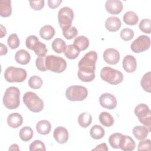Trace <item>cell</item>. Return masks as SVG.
<instances>
[{
  "instance_id": "12",
  "label": "cell",
  "mask_w": 151,
  "mask_h": 151,
  "mask_svg": "<svg viewBox=\"0 0 151 151\" xmlns=\"http://www.w3.org/2000/svg\"><path fill=\"white\" fill-rule=\"evenodd\" d=\"M103 57L104 61L111 65L117 64L120 60V55L119 52L115 48H107L103 52Z\"/></svg>"
},
{
  "instance_id": "40",
  "label": "cell",
  "mask_w": 151,
  "mask_h": 151,
  "mask_svg": "<svg viewBox=\"0 0 151 151\" xmlns=\"http://www.w3.org/2000/svg\"><path fill=\"white\" fill-rule=\"evenodd\" d=\"M63 34L64 37L67 40H71L76 37L78 34V31L74 27H71L70 28L63 30Z\"/></svg>"
},
{
  "instance_id": "49",
  "label": "cell",
  "mask_w": 151,
  "mask_h": 151,
  "mask_svg": "<svg viewBox=\"0 0 151 151\" xmlns=\"http://www.w3.org/2000/svg\"><path fill=\"white\" fill-rule=\"evenodd\" d=\"M9 150H19V148L17 144H12L9 147Z\"/></svg>"
},
{
  "instance_id": "4",
  "label": "cell",
  "mask_w": 151,
  "mask_h": 151,
  "mask_svg": "<svg viewBox=\"0 0 151 151\" xmlns=\"http://www.w3.org/2000/svg\"><path fill=\"white\" fill-rule=\"evenodd\" d=\"M45 65L48 70L56 73H63L67 67L66 61L63 58L54 55H45Z\"/></svg>"
},
{
  "instance_id": "21",
  "label": "cell",
  "mask_w": 151,
  "mask_h": 151,
  "mask_svg": "<svg viewBox=\"0 0 151 151\" xmlns=\"http://www.w3.org/2000/svg\"><path fill=\"white\" fill-rule=\"evenodd\" d=\"M132 132L136 139L142 140L147 136L150 132L146 126H136L133 127Z\"/></svg>"
},
{
  "instance_id": "8",
  "label": "cell",
  "mask_w": 151,
  "mask_h": 151,
  "mask_svg": "<svg viewBox=\"0 0 151 151\" xmlns=\"http://www.w3.org/2000/svg\"><path fill=\"white\" fill-rule=\"evenodd\" d=\"M65 94L68 100L79 101L86 99L88 95V90L86 87L82 86H71L67 88Z\"/></svg>"
},
{
  "instance_id": "32",
  "label": "cell",
  "mask_w": 151,
  "mask_h": 151,
  "mask_svg": "<svg viewBox=\"0 0 151 151\" xmlns=\"http://www.w3.org/2000/svg\"><path fill=\"white\" fill-rule=\"evenodd\" d=\"M34 135V132L32 129L29 126H25L21 129L19 133L20 139L24 142H27L30 140Z\"/></svg>"
},
{
  "instance_id": "38",
  "label": "cell",
  "mask_w": 151,
  "mask_h": 151,
  "mask_svg": "<svg viewBox=\"0 0 151 151\" xmlns=\"http://www.w3.org/2000/svg\"><path fill=\"white\" fill-rule=\"evenodd\" d=\"M120 35L123 40L125 41H128L131 40L133 38L134 31L130 28H125L120 31Z\"/></svg>"
},
{
  "instance_id": "46",
  "label": "cell",
  "mask_w": 151,
  "mask_h": 151,
  "mask_svg": "<svg viewBox=\"0 0 151 151\" xmlns=\"http://www.w3.org/2000/svg\"><path fill=\"white\" fill-rule=\"evenodd\" d=\"M92 150H108V148L107 146V145L106 143H101L97 146H96V147L94 149H92Z\"/></svg>"
},
{
  "instance_id": "30",
  "label": "cell",
  "mask_w": 151,
  "mask_h": 151,
  "mask_svg": "<svg viewBox=\"0 0 151 151\" xmlns=\"http://www.w3.org/2000/svg\"><path fill=\"white\" fill-rule=\"evenodd\" d=\"M90 134L91 137L96 140H99L103 138L105 134V131L101 126L94 125L90 129Z\"/></svg>"
},
{
  "instance_id": "47",
  "label": "cell",
  "mask_w": 151,
  "mask_h": 151,
  "mask_svg": "<svg viewBox=\"0 0 151 151\" xmlns=\"http://www.w3.org/2000/svg\"><path fill=\"white\" fill-rule=\"evenodd\" d=\"M8 52V48L5 45L2 43H1V48H0V55H5Z\"/></svg>"
},
{
  "instance_id": "28",
  "label": "cell",
  "mask_w": 151,
  "mask_h": 151,
  "mask_svg": "<svg viewBox=\"0 0 151 151\" xmlns=\"http://www.w3.org/2000/svg\"><path fill=\"white\" fill-rule=\"evenodd\" d=\"M92 122L91 115L87 112L81 113L78 117V124L83 128H86L90 126Z\"/></svg>"
},
{
  "instance_id": "11",
  "label": "cell",
  "mask_w": 151,
  "mask_h": 151,
  "mask_svg": "<svg viewBox=\"0 0 151 151\" xmlns=\"http://www.w3.org/2000/svg\"><path fill=\"white\" fill-rule=\"evenodd\" d=\"M99 103L103 108L112 110L117 106V101L114 96L110 93H103L99 97Z\"/></svg>"
},
{
  "instance_id": "18",
  "label": "cell",
  "mask_w": 151,
  "mask_h": 151,
  "mask_svg": "<svg viewBox=\"0 0 151 151\" xmlns=\"http://www.w3.org/2000/svg\"><path fill=\"white\" fill-rule=\"evenodd\" d=\"M15 60L19 64L26 65L31 60L30 54L26 50L21 49L17 51L15 54Z\"/></svg>"
},
{
  "instance_id": "27",
  "label": "cell",
  "mask_w": 151,
  "mask_h": 151,
  "mask_svg": "<svg viewBox=\"0 0 151 151\" xmlns=\"http://www.w3.org/2000/svg\"><path fill=\"white\" fill-rule=\"evenodd\" d=\"M51 47L54 51L58 54L64 52L66 49L67 45L65 41L60 38H55L51 44Z\"/></svg>"
},
{
  "instance_id": "45",
  "label": "cell",
  "mask_w": 151,
  "mask_h": 151,
  "mask_svg": "<svg viewBox=\"0 0 151 151\" xmlns=\"http://www.w3.org/2000/svg\"><path fill=\"white\" fill-rule=\"evenodd\" d=\"M62 2V0H48V5L51 9H55L58 7Z\"/></svg>"
},
{
  "instance_id": "43",
  "label": "cell",
  "mask_w": 151,
  "mask_h": 151,
  "mask_svg": "<svg viewBox=\"0 0 151 151\" xmlns=\"http://www.w3.org/2000/svg\"><path fill=\"white\" fill-rule=\"evenodd\" d=\"M29 5L31 7L35 10L40 11L43 8L44 6V0H39V1H29Z\"/></svg>"
},
{
  "instance_id": "39",
  "label": "cell",
  "mask_w": 151,
  "mask_h": 151,
  "mask_svg": "<svg viewBox=\"0 0 151 151\" xmlns=\"http://www.w3.org/2000/svg\"><path fill=\"white\" fill-rule=\"evenodd\" d=\"M29 150L30 151H35V150L45 151L46 149H45V146L44 143L42 141L40 140H35L30 144Z\"/></svg>"
},
{
  "instance_id": "16",
  "label": "cell",
  "mask_w": 151,
  "mask_h": 151,
  "mask_svg": "<svg viewBox=\"0 0 151 151\" xmlns=\"http://www.w3.org/2000/svg\"><path fill=\"white\" fill-rule=\"evenodd\" d=\"M122 26L120 19L116 17H110L107 18L105 22V27L107 30L110 32L117 31Z\"/></svg>"
},
{
  "instance_id": "2",
  "label": "cell",
  "mask_w": 151,
  "mask_h": 151,
  "mask_svg": "<svg viewBox=\"0 0 151 151\" xmlns=\"http://www.w3.org/2000/svg\"><path fill=\"white\" fill-rule=\"evenodd\" d=\"M20 91L18 88L14 86L7 88L3 96L4 105L10 110L15 109L20 104Z\"/></svg>"
},
{
  "instance_id": "7",
  "label": "cell",
  "mask_w": 151,
  "mask_h": 151,
  "mask_svg": "<svg viewBox=\"0 0 151 151\" xmlns=\"http://www.w3.org/2000/svg\"><path fill=\"white\" fill-rule=\"evenodd\" d=\"M134 114L139 122L145 125L150 132L151 129V111L147 105L144 103L137 104L134 109Z\"/></svg>"
},
{
  "instance_id": "1",
  "label": "cell",
  "mask_w": 151,
  "mask_h": 151,
  "mask_svg": "<svg viewBox=\"0 0 151 151\" xmlns=\"http://www.w3.org/2000/svg\"><path fill=\"white\" fill-rule=\"evenodd\" d=\"M97 60V53L95 51H90L79 61L77 76L81 81L90 82L94 79Z\"/></svg>"
},
{
  "instance_id": "26",
  "label": "cell",
  "mask_w": 151,
  "mask_h": 151,
  "mask_svg": "<svg viewBox=\"0 0 151 151\" xmlns=\"http://www.w3.org/2000/svg\"><path fill=\"white\" fill-rule=\"evenodd\" d=\"M124 22L129 25H134L137 24L139 21V17L133 11L126 12L123 17Z\"/></svg>"
},
{
  "instance_id": "14",
  "label": "cell",
  "mask_w": 151,
  "mask_h": 151,
  "mask_svg": "<svg viewBox=\"0 0 151 151\" xmlns=\"http://www.w3.org/2000/svg\"><path fill=\"white\" fill-rule=\"evenodd\" d=\"M53 136L57 142L60 144H64L68 139V132L66 128L63 126H58L54 129Z\"/></svg>"
},
{
  "instance_id": "22",
  "label": "cell",
  "mask_w": 151,
  "mask_h": 151,
  "mask_svg": "<svg viewBox=\"0 0 151 151\" xmlns=\"http://www.w3.org/2000/svg\"><path fill=\"white\" fill-rule=\"evenodd\" d=\"M51 129V124L49 121L47 120H42L39 121L36 124V130L37 132L42 135L48 134Z\"/></svg>"
},
{
  "instance_id": "31",
  "label": "cell",
  "mask_w": 151,
  "mask_h": 151,
  "mask_svg": "<svg viewBox=\"0 0 151 151\" xmlns=\"http://www.w3.org/2000/svg\"><path fill=\"white\" fill-rule=\"evenodd\" d=\"M64 52L65 56L67 58L70 60H74L78 56L80 50L74 44H69L67 46Z\"/></svg>"
},
{
  "instance_id": "23",
  "label": "cell",
  "mask_w": 151,
  "mask_h": 151,
  "mask_svg": "<svg viewBox=\"0 0 151 151\" xmlns=\"http://www.w3.org/2000/svg\"><path fill=\"white\" fill-rule=\"evenodd\" d=\"M12 14L11 1L10 0L0 1V15L2 17H8Z\"/></svg>"
},
{
  "instance_id": "35",
  "label": "cell",
  "mask_w": 151,
  "mask_h": 151,
  "mask_svg": "<svg viewBox=\"0 0 151 151\" xmlns=\"http://www.w3.org/2000/svg\"><path fill=\"white\" fill-rule=\"evenodd\" d=\"M7 44L11 49L17 48L20 44V41L17 34L15 33L10 34L7 39Z\"/></svg>"
},
{
  "instance_id": "25",
  "label": "cell",
  "mask_w": 151,
  "mask_h": 151,
  "mask_svg": "<svg viewBox=\"0 0 151 151\" xmlns=\"http://www.w3.org/2000/svg\"><path fill=\"white\" fill-rule=\"evenodd\" d=\"M73 44L80 50V51H84L88 48L89 45V40L86 37L80 35L74 39Z\"/></svg>"
},
{
  "instance_id": "3",
  "label": "cell",
  "mask_w": 151,
  "mask_h": 151,
  "mask_svg": "<svg viewBox=\"0 0 151 151\" xmlns=\"http://www.w3.org/2000/svg\"><path fill=\"white\" fill-rule=\"evenodd\" d=\"M23 101L27 108L34 113L40 112L44 108L42 100L32 91H27L24 94Z\"/></svg>"
},
{
  "instance_id": "41",
  "label": "cell",
  "mask_w": 151,
  "mask_h": 151,
  "mask_svg": "<svg viewBox=\"0 0 151 151\" xmlns=\"http://www.w3.org/2000/svg\"><path fill=\"white\" fill-rule=\"evenodd\" d=\"M39 41L38 37L34 35H31L28 36L25 41V45L27 48L32 50L35 44Z\"/></svg>"
},
{
  "instance_id": "36",
  "label": "cell",
  "mask_w": 151,
  "mask_h": 151,
  "mask_svg": "<svg viewBox=\"0 0 151 151\" xmlns=\"http://www.w3.org/2000/svg\"><path fill=\"white\" fill-rule=\"evenodd\" d=\"M32 50L34 51L35 54L38 57L45 56V54L47 52V49L46 48L45 44L40 41H38L35 44Z\"/></svg>"
},
{
  "instance_id": "6",
  "label": "cell",
  "mask_w": 151,
  "mask_h": 151,
  "mask_svg": "<svg viewBox=\"0 0 151 151\" xmlns=\"http://www.w3.org/2000/svg\"><path fill=\"white\" fill-rule=\"evenodd\" d=\"M27 77L26 70L22 68L9 67L4 72V78L6 81L9 83H21L26 79Z\"/></svg>"
},
{
  "instance_id": "24",
  "label": "cell",
  "mask_w": 151,
  "mask_h": 151,
  "mask_svg": "<svg viewBox=\"0 0 151 151\" xmlns=\"http://www.w3.org/2000/svg\"><path fill=\"white\" fill-rule=\"evenodd\" d=\"M99 120L100 123L106 127L112 126L114 122L113 117L107 111L101 112L99 116Z\"/></svg>"
},
{
  "instance_id": "5",
  "label": "cell",
  "mask_w": 151,
  "mask_h": 151,
  "mask_svg": "<svg viewBox=\"0 0 151 151\" xmlns=\"http://www.w3.org/2000/svg\"><path fill=\"white\" fill-rule=\"evenodd\" d=\"M100 77L104 81L113 85L120 84L123 80L122 73L110 67H104L101 70Z\"/></svg>"
},
{
  "instance_id": "34",
  "label": "cell",
  "mask_w": 151,
  "mask_h": 151,
  "mask_svg": "<svg viewBox=\"0 0 151 151\" xmlns=\"http://www.w3.org/2000/svg\"><path fill=\"white\" fill-rule=\"evenodd\" d=\"M43 84L42 78L38 76H31L28 80V85L32 89H39Z\"/></svg>"
},
{
  "instance_id": "37",
  "label": "cell",
  "mask_w": 151,
  "mask_h": 151,
  "mask_svg": "<svg viewBox=\"0 0 151 151\" xmlns=\"http://www.w3.org/2000/svg\"><path fill=\"white\" fill-rule=\"evenodd\" d=\"M139 28L143 32L147 34L151 33V21L149 18H145L140 21Z\"/></svg>"
},
{
  "instance_id": "10",
  "label": "cell",
  "mask_w": 151,
  "mask_h": 151,
  "mask_svg": "<svg viewBox=\"0 0 151 151\" xmlns=\"http://www.w3.org/2000/svg\"><path fill=\"white\" fill-rule=\"evenodd\" d=\"M150 46V40L148 36L142 35L139 36L131 44L130 48L133 52L140 53L147 50Z\"/></svg>"
},
{
  "instance_id": "42",
  "label": "cell",
  "mask_w": 151,
  "mask_h": 151,
  "mask_svg": "<svg viewBox=\"0 0 151 151\" xmlns=\"http://www.w3.org/2000/svg\"><path fill=\"white\" fill-rule=\"evenodd\" d=\"M45 56L38 57L35 61V65L38 70L41 71H46L47 70L45 65Z\"/></svg>"
},
{
  "instance_id": "17",
  "label": "cell",
  "mask_w": 151,
  "mask_h": 151,
  "mask_svg": "<svg viewBox=\"0 0 151 151\" xmlns=\"http://www.w3.org/2000/svg\"><path fill=\"white\" fill-rule=\"evenodd\" d=\"M6 122L8 125L12 128L16 129L21 126L23 123V118L18 113H12L8 115Z\"/></svg>"
},
{
  "instance_id": "9",
  "label": "cell",
  "mask_w": 151,
  "mask_h": 151,
  "mask_svg": "<svg viewBox=\"0 0 151 151\" xmlns=\"http://www.w3.org/2000/svg\"><path fill=\"white\" fill-rule=\"evenodd\" d=\"M74 16V12L71 8L64 6L60 9L58 12V20L62 31L67 29L71 27Z\"/></svg>"
},
{
  "instance_id": "15",
  "label": "cell",
  "mask_w": 151,
  "mask_h": 151,
  "mask_svg": "<svg viewBox=\"0 0 151 151\" xmlns=\"http://www.w3.org/2000/svg\"><path fill=\"white\" fill-rule=\"evenodd\" d=\"M123 69L127 73H133L137 67V61L134 56L126 55L122 62Z\"/></svg>"
},
{
  "instance_id": "33",
  "label": "cell",
  "mask_w": 151,
  "mask_h": 151,
  "mask_svg": "<svg viewBox=\"0 0 151 151\" xmlns=\"http://www.w3.org/2000/svg\"><path fill=\"white\" fill-rule=\"evenodd\" d=\"M140 84L143 89L148 93L151 91V73L148 71L145 73L140 81Z\"/></svg>"
},
{
  "instance_id": "48",
  "label": "cell",
  "mask_w": 151,
  "mask_h": 151,
  "mask_svg": "<svg viewBox=\"0 0 151 151\" xmlns=\"http://www.w3.org/2000/svg\"><path fill=\"white\" fill-rule=\"evenodd\" d=\"M6 34V30L2 25H1V38H2Z\"/></svg>"
},
{
  "instance_id": "13",
  "label": "cell",
  "mask_w": 151,
  "mask_h": 151,
  "mask_svg": "<svg viewBox=\"0 0 151 151\" xmlns=\"http://www.w3.org/2000/svg\"><path fill=\"white\" fill-rule=\"evenodd\" d=\"M105 8L109 14L117 15L122 12L123 5L120 0H107L105 3Z\"/></svg>"
},
{
  "instance_id": "20",
  "label": "cell",
  "mask_w": 151,
  "mask_h": 151,
  "mask_svg": "<svg viewBox=\"0 0 151 151\" xmlns=\"http://www.w3.org/2000/svg\"><path fill=\"white\" fill-rule=\"evenodd\" d=\"M55 33V29L50 25H45L43 26L41 28L39 31L40 37L45 40H51L54 36Z\"/></svg>"
},
{
  "instance_id": "29",
  "label": "cell",
  "mask_w": 151,
  "mask_h": 151,
  "mask_svg": "<svg viewBox=\"0 0 151 151\" xmlns=\"http://www.w3.org/2000/svg\"><path fill=\"white\" fill-rule=\"evenodd\" d=\"M123 135V134L120 133H114L110 136L109 138V143L112 148H120Z\"/></svg>"
},
{
  "instance_id": "44",
  "label": "cell",
  "mask_w": 151,
  "mask_h": 151,
  "mask_svg": "<svg viewBox=\"0 0 151 151\" xmlns=\"http://www.w3.org/2000/svg\"><path fill=\"white\" fill-rule=\"evenodd\" d=\"M138 150H150V139L140 140L138 145Z\"/></svg>"
},
{
  "instance_id": "19",
  "label": "cell",
  "mask_w": 151,
  "mask_h": 151,
  "mask_svg": "<svg viewBox=\"0 0 151 151\" xmlns=\"http://www.w3.org/2000/svg\"><path fill=\"white\" fill-rule=\"evenodd\" d=\"M135 147L136 143L134 140L130 136L123 134L120 149L124 151H132L135 149Z\"/></svg>"
}]
</instances>
